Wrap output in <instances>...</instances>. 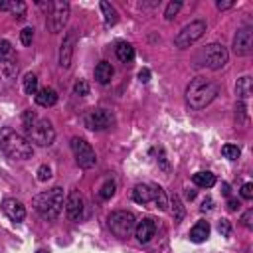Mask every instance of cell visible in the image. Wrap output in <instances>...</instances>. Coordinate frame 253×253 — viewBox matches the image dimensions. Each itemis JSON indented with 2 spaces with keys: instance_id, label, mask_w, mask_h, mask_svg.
Segmentation results:
<instances>
[{
  "instance_id": "1",
  "label": "cell",
  "mask_w": 253,
  "mask_h": 253,
  "mask_svg": "<svg viewBox=\"0 0 253 253\" xmlns=\"http://www.w3.org/2000/svg\"><path fill=\"white\" fill-rule=\"evenodd\" d=\"M0 148L12 160H28L34 154L32 142L12 126L0 128Z\"/></svg>"
},
{
  "instance_id": "2",
  "label": "cell",
  "mask_w": 253,
  "mask_h": 253,
  "mask_svg": "<svg viewBox=\"0 0 253 253\" xmlns=\"http://www.w3.org/2000/svg\"><path fill=\"white\" fill-rule=\"evenodd\" d=\"M219 93V87L204 77H194L190 81V85L186 87V103L190 109L200 111L204 107H208Z\"/></svg>"
},
{
  "instance_id": "3",
  "label": "cell",
  "mask_w": 253,
  "mask_h": 253,
  "mask_svg": "<svg viewBox=\"0 0 253 253\" xmlns=\"http://www.w3.org/2000/svg\"><path fill=\"white\" fill-rule=\"evenodd\" d=\"M32 206H34V210H36L43 219H47V221L55 219V217L61 213L63 206H65L63 188L55 186V188H51V190H45V192L34 196Z\"/></svg>"
},
{
  "instance_id": "4",
  "label": "cell",
  "mask_w": 253,
  "mask_h": 253,
  "mask_svg": "<svg viewBox=\"0 0 253 253\" xmlns=\"http://www.w3.org/2000/svg\"><path fill=\"white\" fill-rule=\"evenodd\" d=\"M107 223H109V229H111L113 235L125 239V237H128V235L134 231V227H136V217H134L132 211L117 210V211H113V213L107 217Z\"/></svg>"
},
{
  "instance_id": "5",
  "label": "cell",
  "mask_w": 253,
  "mask_h": 253,
  "mask_svg": "<svg viewBox=\"0 0 253 253\" xmlns=\"http://www.w3.org/2000/svg\"><path fill=\"white\" fill-rule=\"evenodd\" d=\"M26 134H28V140L38 146H49L55 140L53 125L47 119H36L30 126H26Z\"/></svg>"
},
{
  "instance_id": "6",
  "label": "cell",
  "mask_w": 253,
  "mask_h": 253,
  "mask_svg": "<svg viewBox=\"0 0 253 253\" xmlns=\"http://www.w3.org/2000/svg\"><path fill=\"white\" fill-rule=\"evenodd\" d=\"M206 34V22L204 20H194L190 24H186L174 38V45L178 49H188L190 45H194L202 36Z\"/></svg>"
},
{
  "instance_id": "7",
  "label": "cell",
  "mask_w": 253,
  "mask_h": 253,
  "mask_svg": "<svg viewBox=\"0 0 253 253\" xmlns=\"http://www.w3.org/2000/svg\"><path fill=\"white\" fill-rule=\"evenodd\" d=\"M200 57H202L200 65H206L208 69L217 71V69L225 67V63L229 59V53H227V49L221 43H210V45H206V49L202 51Z\"/></svg>"
},
{
  "instance_id": "8",
  "label": "cell",
  "mask_w": 253,
  "mask_h": 253,
  "mask_svg": "<svg viewBox=\"0 0 253 253\" xmlns=\"http://www.w3.org/2000/svg\"><path fill=\"white\" fill-rule=\"evenodd\" d=\"M71 150H73V156H75V162L89 170L97 164V156H95V150L91 148V144L85 140V138H79V136H73L71 138Z\"/></svg>"
},
{
  "instance_id": "9",
  "label": "cell",
  "mask_w": 253,
  "mask_h": 253,
  "mask_svg": "<svg viewBox=\"0 0 253 253\" xmlns=\"http://www.w3.org/2000/svg\"><path fill=\"white\" fill-rule=\"evenodd\" d=\"M69 18V4L65 0H55L51 2L49 10H47V28L51 34H57L63 30V26L67 24Z\"/></svg>"
},
{
  "instance_id": "10",
  "label": "cell",
  "mask_w": 253,
  "mask_h": 253,
  "mask_svg": "<svg viewBox=\"0 0 253 253\" xmlns=\"http://www.w3.org/2000/svg\"><path fill=\"white\" fill-rule=\"evenodd\" d=\"M83 121H85V126L91 130H107L115 125V115L105 107H97V109H91L83 117Z\"/></svg>"
},
{
  "instance_id": "11",
  "label": "cell",
  "mask_w": 253,
  "mask_h": 253,
  "mask_svg": "<svg viewBox=\"0 0 253 253\" xmlns=\"http://www.w3.org/2000/svg\"><path fill=\"white\" fill-rule=\"evenodd\" d=\"M18 77V63L14 59H0V95L14 89Z\"/></svg>"
},
{
  "instance_id": "12",
  "label": "cell",
  "mask_w": 253,
  "mask_h": 253,
  "mask_svg": "<svg viewBox=\"0 0 253 253\" xmlns=\"http://www.w3.org/2000/svg\"><path fill=\"white\" fill-rule=\"evenodd\" d=\"M251 49H253V30L249 26H243L233 36V53L243 57V55H249Z\"/></svg>"
},
{
  "instance_id": "13",
  "label": "cell",
  "mask_w": 253,
  "mask_h": 253,
  "mask_svg": "<svg viewBox=\"0 0 253 253\" xmlns=\"http://www.w3.org/2000/svg\"><path fill=\"white\" fill-rule=\"evenodd\" d=\"M83 210H85V200L81 196V192L77 190H71L65 198V211H67V217L73 219V221H79L83 217Z\"/></svg>"
},
{
  "instance_id": "14",
  "label": "cell",
  "mask_w": 253,
  "mask_h": 253,
  "mask_svg": "<svg viewBox=\"0 0 253 253\" xmlns=\"http://www.w3.org/2000/svg\"><path fill=\"white\" fill-rule=\"evenodd\" d=\"M73 49H75V30H67L59 45V67L61 69H69L71 59H73Z\"/></svg>"
},
{
  "instance_id": "15",
  "label": "cell",
  "mask_w": 253,
  "mask_h": 253,
  "mask_svg": "<svg viewBox=\"0 0 253 253\" xmlns=\"http://www.w3.org/2000/svg\"><path fill=\"white\" fill-rule=\"evenodd\" d=\"M2 211L8 215V219L12 221H24L26 217V208L22 202H18L16 198H6L2 200Z\"/></svg>"
},
{
  "instance_id": "16",
  "label": "cell",
  "mask_w": 253,
  "mask_h": 253,
  "mask_svg": "<svg viewBox=\"0 0 253 253\" xmlns=\"http://www.w3.org/2000/svg\"><path fill=\"white\" fill-rule=\"evenodd\" d=\"M156 233V221L152 217H144L140 221H136V227H134V235L138 239V243H148Z\"/></svg>"
},
{
  "instance_id": "17",
  "label": "cell",
  "mask_w": 253,
  "mask_h": 253,
  "mask_svg": "<svg viewBox=\"0 0 253 253\" xmlns=\"http://www.w3.org/2000/svg\"><path fill=\"white\" fill-rule=\"evenodd\" d=\"M34 99H36V103L40 107H53L57 103V93L53 89H49V87H43V89H38Z\"/></svg>"
},
{
  "instance_id": "18",
  "label": "cell",
  "mask_w": 253,
  "mask_h": 253,
  "mask_svg": "<svg viewBox=\"0 0 253 253\" xmlns=\"http://www.w3.org/2000/svg\"><path fill=\"white\" fill-rule=\"evenodd\" d=\"M0 10H10L16 16V20H24L26 18V4L22 0H10V2L0 0Z\"/></svg>"
},
{
  "instance_id": "19",
  "label": "cell",
  "mask_w": 253,
  "mask_h": 253,
  "mask_svg": "<svg viewBox=\"0 0 253 253\" xmlns=\"http://www.w3.org/2000/svg\"><path fill=\"white\" fill-rule=\"evenodd\" d=\"M115 53H117V59L121 63H130L134 59V47L126 42H119L117 47H115Z\"/></svg>"
},
{
  "instance_id": "20",
  "label": "cell",
  "mask_w": 253,
  "mask_h": 253,
  "mask_svg": "<svg viewBox=\"0 0 253 253\" xmlns=\"http://www.w3.org/2000/svg\"><path fill=\"white\" fill-rule=\"evenodd\" d=\"M113 77V65L109 61H99L97 67H95V79L101 83V85H107Z\"/></svg>"
},
{
  "instance_id": "21",
  "label": "cell",
  "mask_w": 253,
  "mask_h": 253,
  "mask_svg": "<svg viewBox=\"0 0 253 253\" xmlns=\"http://www.w3.org/2000/svg\"><path fill=\"white\" fill-rule=\"evenodd\" d=\"M132 200L136 202V204H148V202H152V188L148 186V184H138V186H134V190H132Z\"/></svg>"
},
{
  "instance_id": "22",
  "label": "cell",
  "mask_w": 253,
  "mask_h": 253,
  "mask_svg": "<svg viewBox=\"0 0 253 253\" xmlns=\"http://www.w3.org/2000/svg\"><path fill=\"white\" fill-rule=\"evenodd\" d=\"M208 235H210V223L204 221V219H200V221L190 229V239H192L194 243H202Z\"/></svg>"
},
{
  "instance_id": "23",
  "label": "cell",
  "mask_w": 253,
  "mask_h": 253,
  "mask_svg": "<svg viewBox=\"0 0 253 253\" xmlns=\"http://www.w3.org/2000/svg\"><path fill=\"white\" fill-rule=\"evenodd\" d=\"M235 93H237L239 101H243V103L249 99V95H251V77H249V75H243V77L237 79Z\"/></svg>"
},
{
  "instance_id": "24",
  "label": "cell",
  "mask_w": 253,
  "mask_h": 253,
  "mask_svg": "<svg viewBox=\"0 0 253 253\" xmlns=\"http://www.w3.org/2000/svg\"><path fill=\"white\" fill-rule=\"evenodd\" d=\"M192 182L196 186H200V188H211V186H215L217 180H215V176L211 172H196L192 176Z\"/></svg>"
},
{
  "instance_id": "25",
  "label": "cell",
  "mask_w": 253,
  "mask_h": 253,
  "mask_svg": "<svg viewBox=\"0 0 253 253\" xmlns=\"http://www.w3.org/2000/svg\"><path fill=\"white\" fill-rule=\"evenodd\" d=\"M150 188H152V202L156 204V208H158V210H162V211H164V210L168 208L166 192H164L160 186H156V184H154V186H150Z\"/></svg>"
},
{
  "instance_id": "26",
  "label": "cell",
  "mask_w": 253,
  "mask_h": 253,
  "mask_svg": "<svg viewBox=\"0 0 253 253\" xmlns=\"http://www.w3.org/2000/svg\"><path fill=\"white\" fill-rule=\"evenodd\" d=\"M101 10H103V14H105V24L107 26H115L117 24V20H119V16H117V10L109 4V2H101Z\"/></svg>"
},
{
  "instance_id": "27",
  "label": "cell",
  "mask_w": 253,
  "mask_h": 253,
  "mask_svg": "<svg viewBox=\"0 0 253 253\" xmlns=\"http://www.w3.org/2000/svg\"><path fill=\"white\" fill-rule=\"evenodd\" d=\"M22 81H24V91H26V95H36V93H38V75H36V73H26Z\"/></svg>"
},
{
  "instance_id": "28",
  "label": "cell",
  "mask_w": 253,
  "mask_h": 253,
  "mask_svg": "<svg viewBox=\"0 0 253 253\" xmlns=\"http://www.w3.org/2000/svg\"><path fill=\"white\" fill-rule=\"evenodd\" d=\"M172 215H174V221H176V223L182 221L184 215H186V210H184V206H182V200H180V196H176V194H172Z\"/></svg>"
},
{
  "instance_id": "29",
  "label": "cell",
  "mask_w": 253,
  "mask_h": 253,
  "mask_svg": "<svg viewBox=\"0 0 253 253\" xmlns=\"http://www.w3.org/2000/svg\"><path fill=\"white\" fill-rule=\"evenodd\" d=\"M180 8H182V2L180 0H172V2H168V6H166V10H164V18L170 22V20H174L176 18V14L180 12Z\"/></svg>"
},
{
  "instance_id": "30",
  "label": "cell",
  "mask_w": 253,
  "mask_h": 253,
  "mask_svg": "<svg viewBox=\"0 0 253 253\" xmlns=\"http://www.w3.org/2000/svg\"><path fill=\"white\" fill-rule=\"evenodd\" d=\"M115 182L113 180H107L103 186H101V190H99V196H101V200H111L113 196H115Z\"/></svg>"
},
{
  "instance_id": "31",
  "label": "cell",
  "mask_w": 253,
  "mask_h": 253,
  "mask_svg": "<svg viewBox=\"0 0 253 253\" xmlns=\"http://www.w3.org/2000/svg\"><path fill=\"white\" fill-rule=\"evenodd\" d=\"M221 152H223V156L229 158V160H237V158L241 156V150H239L237 144H225V146L221 148Z\"/></svg>"
},
{
  "instance_id": "32",
  "label": "cell",
  "mask_w": 253,
  "mask_h": 253,
  "mask_svg": "<svg viewBox=\"0 0 253 253\" xmlns=\"http://www.w3.org/2000/svg\"><path fill=\"white\" fill-rule=\"evenodd\" d=\"M73 93H75L77 97H85V95H89V83H87L85 79H77L75 85H73Z\"/></svg>"
},
{
  "instance_id": "33",
  "label": "cell",
  "mask_w": 253,
  "mask_h": 253,
  "mask_svg": "<svg viewBox=\"0 0 253 253\" xmlns=\"http://www.w3.org/2000/svg\"><path fill=\"white\" fill-rule=\"evenodd\" d=\"M245 119H247L245 103H243V101H239V103H237V109H235V121H237L239 125H243V123H245Z\"/></svg>"
},
{
  "instance_id": "34",
  "label": "cell",
  "mask_w": 253,
  "mask_h": 253,
  "mask_svg": "<svg viewBox=\"0 0 253 253\" xmlns=\"http://www.w3.org/2000/svg\"><path fill=\"white\" fill-rule=\"evenodd\" d=\"M36 174H38V180H40V182H45V180H49V178H51V170H49V166H47V164H42V166L38 168V172H36Z\"/></svg>"
},
{
  "instance_id": "35",
  "label": "cell",
  "mask_w": 253,
  "mask_h": 253,
  "mask_svg": "<svg viewBox=\"0 0 253 253\" xmlns=\"http://www.w3.org/2000/svg\"><path fill=\"white\" fill-rule=\"evenodd\" d=\"M217 231H219L223 237H229V235H231V223H229V219H219Z\"/></svg>"
},
{
  "instance_id": "36",
  "label": "cell",
  "mask_w": 253,
  "mask_h": 253,
  "mask_svg": "<svg viewBox=\"0 0 253 253\" xmlns=\"http://www.w3.org/2000/svg\"><path fill=\"white\" fill-rule=\"evenodd\" d=\"M241 225H243V227H247V229H251V227H253V210H251V208L241 215Z\"/></svg>"
},
{
  "instance_id": "37",
  "label": "cell",
  "mask_w": 253,
  "mask_h": 253,
  "mask_svg": "<svg viewBox=\"0 0 253 253\" xmlns=\"http://www.w3.org/2000/svg\"><path fill=\"white\" fill-rule=\"evenodd\" d=\"M20 38H22V43H24V45H30L32 40H34V30H32V28H24L22 34H20Z\"/></svg>"
},
{
  "instance_id": "38",
  "label": "cell",
  "mask_w": 253,
  "mask_h": 253,
  "mask_svg": "<svg viewBox=\"0 0 253 253\" xmlns=\"http://www.w3.org/2000/svg\"><path fill=\"white\" fill-rule=\"evenodd\" d=\"M10 51H12L10 42L8 40H0V59H6L10 55Z\"/></svg>"
},
{
  "instance_id": "39",
  "label": "cell",
  "mask_w": 253,
  "mask_h": 253,
  "mask_svg": "<svg viewBox=\"0 0 253 253\" xmlns=\"http://www.w3.org/2000/svg\"><path fill=\"white\" fill-rule=\"evenodd\" d=\"M241 198H243V200H251V198H253V184H251V182H245V184L241 186Z\"/></svg>"
},
{
  "instance_id": "40",
  "label": "cell",
  "mask_w": 253,
  "mask_h": 253,
  "mask_svg": "<svg viewBox=\"0 0 253 253\" xmlns=\"http://www.w3.org/2000/svg\"><path fill=\"white\" fill-rule=\"evenodd\" d=\"M219 10H227V8H233L235 6V2L233 0H229V2H221V0H217V4H215Z\"/></svg>"
},
{
  "instance_id": "41",
  "label": "cell",
  "mask_w": 253,
  "mask_h": 253,
  "mask_svg": "<svg viewBox=\"0 0 253 253\" xmlns=\"http://www.w3.org/2000/svg\"><path fill=\"white\" fill-rule=\"evenodd\" d=\"M227 208H229V211H235V210L239 208V202H237L235 198H229V202H227Z\"/></svg>"
},
{
  "instance_id": "42",
  "label": "cell",
  "mask_w": 253,
  "mask_h": 253,
  "mask_svg": "<svg viewBox=\"0 0 253 253\" xmlns=\"http://www.w3.org/2000/svg\"><path fill=\"white\" fill-rule=\"evenodd\" d=\"M138 77H140V81H142V83H146V81L150 79V71H148V69H142V71L138 73Z\"/></svg>"
},
{
  "instance_id": "43",
  "label": "cell",
  "mask_w": 253,
  "mask_h": 253,
  "mask_svg": "<svg viewBox=\"0 0 253 253\" xmlns=\"http://www.w3.org/2000/svg\"><path fill=\"white\" fill-rule=\"evenodd\" d=\"M211 198H206L204 202H202V211H206V210H211Z\"/></svg>"
},
{
  "instance_id": "44",
  "label": "cell",
  "mask_w": 253,
  "mask_h": 253,
  "mask_svg": "<svg viewBox=\"0 0 253 253\" xmlns=\"http://www.w3.org/2000/svg\"><path fill=\"white\" fill-rule=\"evenodd\" d=\"M186 196L192 200V198H196V192H194V190H188V192H186Z\"/></svg>"
},
{
  "instance_id": "45",
  "label": "cell",
  "mask_w": 253,
  "mask_h": 253,
  "mask_svg": "<svg viewBox=\"0 0 253 253\" xmlns=\"http://www.w3.org/2000/svg\"><path fill=\"white\" fill-rule=\"evenodd\" d=\"M223 194L229 196V186H227V184H223Z\"/></svg>"
}]
</instances>
